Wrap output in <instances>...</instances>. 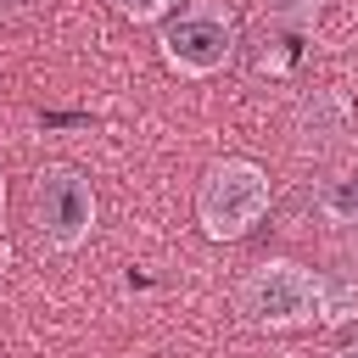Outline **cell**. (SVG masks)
<instances>
[{"mask_svg":"<svg viewBox=\"0 0 358 358\" xmlns=\"http://www.w3.org/2000/svg\"><path fill=\"white\" fill-rule=\"evenodd\" d=\"M235 308L257 330H302L313 319H330V285L313 268H302L291 257H274V263H257L241 280Z\"/></svg>","mask_w":358,"mask_h":358,"instance_id":"6da1fadb","label":"cell"},{"mask_svg":"<svg viewBox=\"0 0 358 358\" xmlns=\"http://www.w3.org/2000/svg\"><path fill=\"white\" fill-rule=\"evenodd\" d=\"M274 190L252 157H218L196 185V224L207 241H241L263 224Z\"/></svg>","mask_w":358,"mask_h":358,"instance_id":"7a4b0ae2","label":"cell"},{"mask_svg":"<svg viewBox=\"0 0 358 358\" xmlns=\"http://www.w3.org/2000/svg\"><path fill=\"white\" fill-rule=\"evenodd\" d=\"M241 28L218 0H196V6H173L157 28V50L168 62V73L179 78H213L235 62Z\"/></svg>","mask_w":358,"mask_h":358,"instance_id":"3957f363","label":"cell"},{"mask_svg":"<svg viewBox=\"0 0 358 358\" xmlns=\"http://www.w3.org/2000/svg\"><path fill=\"white\" fill-rule=\"evenodd\" d=\"M95 185L73 162H45L34 173V229L50 252H78L95 235Z\"/></svg>","mask_w":358,"mask_h":358,"instance_id":"277c9868","label":"cell"},{"mask_svg":"<svg viewBox=\"0 0 358 358\" xmlns=\"http://www.w3.org/2000/svg\"><path fill=\"white\" fill-rule=\"evenodd\" d=\"M263 11L274 22H285V28H313L319 11H324V0H263Z\"/></svg>","mask_w":358,"mask_h":358,"instance_id":"5b68a950","label":"cell"},{"mask_svg":"<svg viewBox=\"0 0 358 358\" xmlns=\"http://www.w3.org/2000/svg\"><path fill=\"white\" fill-rule=\"evenodd\" d=\"M173 6H179V0H112V11L129 17V22H162Z\"/></svg>","mask_w":358,"mask_h":358,"instance_id":"8992f818","label":"cell"},{"mask_svg":"<svg viewBox=\"0 0 358 358\" xmlns=\"http://www.w3.org/2000/svg\"><path fill=\"white\" fill-rule=\"evenodd\" d=\"M330 358H358V341H347L341 352H330Z\"/></svg>","mask_w":358,"mask_h":358,"instance_id":"52a82bcc","label":"cell"},{"mask_svg":"<svg viewBox=\"0 0 358 358\" xmlns=\"http://www.w3.org/2000/svg\"><path fill=\"white\" fill-rule=\"evenodd\" d=\"M0 224H6V173H0Z\"/></svg>","mask_w":358,"mask_h":358,"instance_id":"ba28073f","label":"cell"},{"mask_svg":"<svg viewBox=\"0 0 358 358\" xmlns=\"http://www.w3.org/2000/svg\"><path fill=\"white\" fill-rule=\"evenodd\" d=\"M17 6H28V0H0V11H17Z\"/></svg>","mask_w":358,"mask_h":358,"instance_id":"9c48e42d","label":"cell"}]
</instances>
